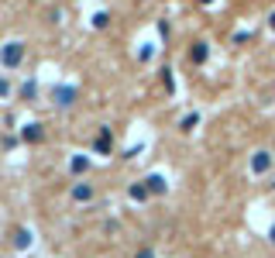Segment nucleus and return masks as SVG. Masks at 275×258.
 Listing matches in <instances>:
<instances>
[{
  "instance_id": "obj_1",
  "label": "nucleus",
  "mask_w": 275,
  "mask_h": 258,
  "mask_svg": "<svg viewBox=\"0 0 275 258\" xmlns=\"http://www.w3.org/2000/svg\"><path fill=\"white\" fill-rule=\"evenodd\" d=\"M21 59H24V45H21V42H11V48H4V52H0V62H4L7 69H14Z\"/></svg>"
},
{
  "instance_id": "obj_2",
  "label": "nucleus",
  "mask_w": 275,
  "mask_h": 258,
  "mask_svg": "<svg viewBox=\"0 0 275 258\" xmlns=\"http://www.w3.org/2000/svg\"><path fill=\"white\" fill-rule=\"evenodd\" d=\"M52 97H55V107H72L76 90H72V86H66V90H62V86H55V93H52Z\"/></svg>"
},
{
  "instance_id": "obj_3",
  "label": "nucleus",
  "mask_w": 275,
  "mask_h": 258,
  "mask_svg": "<svg viewBox=\"0 0 275 258\" xmlns=\"http://www.w3.org/2000/svg\"><path fill=\"white\" fill-rule=\"evenodd\" d=\"M268 165H272V155H268V152H258V158L251 162V169H254V172H265Z\"/></svg>"
},
{
  "instance_id": "obj_4",
  "label": "nucleus",
  "mask_w": 275,
  "mask_h": 258,
  "mask_svg": "<svg viewBox=\"0 0 275 258\" xmlns=\"http://www.w3.org/2000/svg\"><path fill=\"white\" fill-rule=\"evenodd\" d=\"M206 56H210V45H206V42H196L193 59H196V62H206Z\"/></svg>"
},
{
  "instance_id": "obj_5",
  "label": "nucleus",
  "mask_w": 275,
  "mask_h": 258,
  "mask_svg": "<svg viewBox=\"0 0 275 258\" xmlns=\"http://www.w3.org/2000/svg\"><path fill=\"white\" fill-rule=\"evenodd\" d=\"M21 97H24V100H34V97H38V86H34V83H24Z\"/></svg>"
},
{
  "instance_id": "obj_6",
  "label": "nucleus",
  "mask_w": 275,
  "mask_h": 258,
  "mask_svg": "<svg viewBox=\"0 0 275 258\" xmlns=\"http://www.w3.org/2000/svg\"><path fill=\"white\" fill-rule=\"evenodd\" d=\"M72 196H76V200H90L93 190H90V186H76V190H72Z\"/></svg>"
},
{
  "instance_id": "obj_7",
  "label": "nucleus",
  "mask_w": 275,
  "mask_h": 258,
  "mask_svg": "<svg viewBox=\"0 0 275 258\" xmlns=\"http://www.w3.org/2000/svg\"><path fill=\"white\" fill-rule=\"evenodd\" d=\"M24 138H34V141H38V138H42V124H28V131H24Z\"/></svg>"
},
{
  "instance_id": "obj_8",
  "label": "nucleus",
  "mask_w": 275,
  "mask_h": 258,
  "mask_svg": "<svg viewBox=\"0 0 275 258\" xmlns=\"http://www.w3.org/2000/svg\"><path fill=\"white\" fill-rule=\"evenodd\" d=\"M0 97H7V83H0Z\"/></svg>"
},
{
  "instance_id": "obj_9",
  "label": "nucleus",
  "mask_w": 275,
  "mask_h": 258,
  "mask_svg": "<svg viewBox=\"0 0 275 258\" xmlns=\"http://www.w3.org/2000/svg\"><path fill=\"white\" fill-rule=\"evenodd\" d=\"M138 258H151V251H141V255H138Z\"/></svg>"
},
{
  "instance_id": "obj_10",
  "label": "nucleus",
  "mask_w": 275,
  "mask_h": 258,
  "mask_svg": "<svg viewBox=\"0 0 275 258\" xmlns=\"http://www.w3.org/2000/svg\"><path fill=\"white\" fill-rule=\"evenodd\" d=\"M272 28H275V14H272Z\"/></svg>"
},
{
  "instance_id": "obj_11",
  "label": "nucleus",
  "mask_w": 275,
  "mask_h": 258,
  "mask_svg": "<svg viewBox=\"0 0 275 258\" xmlns=\"http://www.w3.org/2000/svg\"><path fill=\"white\" fill-rule=\"evenodd\" d=\"M272 241H275V227H272Z\"/></svg>"
}]
</instances>
